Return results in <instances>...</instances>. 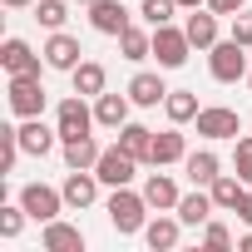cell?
I'll list each match as a JSON object with an SVG mask.
<instances>
[{
    "label": "cell",
    "instance_id": "6da1fadb",
    "mask_svg": "<svg viewBox=\"0 0 252 252\" xmlns=\"http://www.w3.org/2000/svg\"><path fill=\"white\" fill-rule=\"evenodd\" d=\"M109 222H114V232H144L149 227V198L134 188H114L109 193Z\"/></svg>",
    "mask_w": 252,
    "mask_h": 252
},
{
    "label": "cell",
    "instance_id": "7a4b0ae2",
    "mask_svg": "<svg viewBox=\"0 0 252 252\" xmlns=\"http://www.w3.org/2000/svg\"><path fill=\"white\" fill-rule=\"evenodd\" d=\"M208 74H213L218 84H237V79L247 74V45H237L232 35L218 40V45L208 50Z\"/></svg>",
    "mask_w": 252,
    "mask_h": 252
},
{
    "label": "cell",
    "instance_id": "3957f363",
    "mask_svg": "<svg viewBox=\"0 0 252 252\" xmlns=\"http://www.w3.org/2000/svg\"><path fill=\"white\" fill-rule=\"evenodd\" d=\"M188 55H193V40H188V30L154 25V60H158V69H183V64H188Z\"/></svg>",
    "mask_w": 252,
    "mask_h": 252
},
{
    "label": "cell",
    "instance_id": "277c9868",
    "mask_svg": "<svg viewBox=\"0 0 252 252\" xmlns=\"http://www.w3.org/2000/svg\"><path fill=\"white\" fill-rule=\"evenodd\" d=\"M5 99H10V114L40 119V114H45V84H40V74H10Z\"/></svg>",
    "mask_w": 252,
    "mask_h": 252
},
{
    "label": "cell",
    "instance_id": "5b68a950",
    "mask_svg": "<svg viewBox=\"0 0 252 252\" xmlns=\"http://www.w3.org/2000/svg\"><path fill=\"white\" fill-rule=\"evenodd\" d=\"M94 109L84 104V94H69V99H60V109H55V129H60V144L64 139H79V134H89L94 129Z\"/></svg>",
    "mask_w": 252,
    "mask_h": 252
},
{
    "label": "cell",
    "instance_id": "8992f818",
    "mask_svg": "<svg viewBox=\"0 0 252 252\" xmlns=\"http://www.w3.org/2000/svg\"><path fill=\"white\" fill-rule=\"evenodd\" d=\"M134 168H139V158H134V154H124L119 144H114V149H104V154H99V163H94V173H99V183H104V188H129V183H134Z\"/></svg>",
    "mask_w": 252,
    "mask_h": 252
},
{
    "label": "cell",
    "instance_id": "52a82bcc",
    "mask_svg": "<svg viewBox=\"0 0 252 252\" xmlns=\"http://www.w3.org/2000/svg\"><path fill=\"white\" fill-rule=\"evenodd\" d=\"M20 208H25L35 222H50V218H60L64 193H60V188H50V183H25V188H20Z\"/></svg>",
    "mask_w": 252,
    "mask_h": 252
},
{
    "label": "cell",
    "instance_id": "ba28073f",
    "mask_svg": "<svg viewBox=\"0 0 252 252\" xmlns=\"http://www.w3.org/2000/svg\"><path fill=\"white\" fill-rule=\"evenodd\" d=\"M198 134L203 139H237L242 134V119H237V109H227V104H208V109H198Z\"/></svg>",
    "mask_w": 252,
    "mask_h": 252
},
{
    "label": "cell",
    "instance_id": "9c48e42d",
    "mask_svg": "<svg viewBox=\"0 0 252 252\" xmlns=\"http://www.w3.org/2000/svg\"><path fill=\"white\" fill-rule=\"evenodd\" d=\"M89 25L99 35H124L134 25V15L124 10V0H94V5H89Z\"/></svg>",
    "mask_w": 252,
    "mask_h": 252
},
{
    "label": "cell",
    "instance_id": "30bf717a",
    "mask_svg": "<svg viewBox=\"0 0 252 252\" xmlns=\"http://www.w3.org/2000/svg\"><path fill=\"white\" fill-rule=\"evenodd\" d=\"M40 55H45V64H50V69L74 74V64H79V55H84V50H79V40H74V35L50 30V40H45V50H40Z\"/></svg>",
    "mask_w": 252,
    "mask_h": 252
},
{
    "label": "cell",
    "instance_id": "8fae6325",
    "mask_svg": "<svg viewBox=\"0 0 252 252\" xmlns=\"http://www.w3.org/2000/svg\"><path fill=\"white\" fill-rule=\"evenodd\" d=\"M60 193H64V208H89L99 198V173L94 168H69V178L60 183Z\"/></svg>",
    "mask_w": 252,
    "mask_h": 252
},
{
    "label": "cell",
    "instance_id": "7c38bea8",
    "mask_svg": "<svg viewBox=\"0 0 252 252\" xmlns=\"http://www.w3.org/2000/svg\"><path fill=\"white\" fill-rule=\"evenodd\" d=\"M188 158V144L178 134V124L168 134H154V149H149V168H168V163H183Z\"/></svg>",
    "mask_w": 252,
    "mask_h": 252
},
{
    "label": "cell",
    "instance_id": "4fadbf2b",
    "mask_svg": "<svg viewBox=\"0 0 252 252\" xmlns=\"http://www.w3.org/2000/svg\"><path fill=\"white\" fill-rule=\"evenodd\" d=\"M129 99H134L139 109H158V104L168 99V84H163L158 74H149V69H139V74L129 79Z\"/></svg>",
    "mask_w": 252,
    "mask_h": 252
},
{
    "label": "cell",
    "instance_id": "5bb4252c",
    "mask_svg": "<svg viewBox=\"0 0 252 252\" xmlns=\"http://www.w3.org/2000/svg\"><path fill=\"white\" fill-rule=\"evenodd\" d=\"M45 252H84V232L74 227V222H60V218H50L45 222Z\"/></svg>",
    "mask_w": 252,
    "mask_h": 252
},
{
    "label": "cell",
    "instance_id": "9a60e30c",
    "mask_svg": "<svg viewBox=\"0 0 252 252\" xmlns=\"http://www.w3.org/2000/svg\"><path fill=\"white\" fill-rule=\"evenodd\" d=\"M0 64H5V74H40V55L25 45V40H5V50H0Z\"/></svg>",
    "mask_w": 252,
    "mask_h": 252
},
{
    "label": "cell",
    "instance_id": "2e32d148",
    "mask_svg": "<svg viewBox=\"0 0 252 252\" xmlns=\"http://www.w3.org/2000/svg\"><path fill=\"white\" fill-rule=\"evenodd\" d=\"M144 198H149V208H158V213H173L183 193H178V183H173L168 173H149V178H144Z\"/></svg>",
    "mask_w": 252,
    "mask_h": 252
},
{
    "label": "cell",
    "instance_id": "e0dca14e",
    "mask_svg": "<svg viewBox=\"0 0 252 252\" xmlns=\"http://www.w3.org/2000/svg\"><path fill=\"white\" fill-rule=\"evenodd\" d=\"M55 139H60V129H45V119H25L20 124V149L35 154V158H45L55 149Z\"/></svg>",
    "mask_w": 252,
    "mask_h": 252
},
{
    "label": "cell",
    "instance_id": "ac0fdd59",
    "mask_svg": "<svg viewBox=\"0 0 252 252\" xmlns=\"http://www.w3.org/2000/svg\"><path fill=\"white\" fill-rule=\"evenodd\" d=\"M129 94H99L94 99V119L104 124V129H124V124H129Z\"/></svg>",
    "mask_w": 252,
    "mask_h": 252
},
{
    "label": "cell",
    "instance_id": "d6986e66",
    "mask_svg": "<svg viewBox=\"0 0 252 252\" xmlns=\"http://www.w3.org/2000/svg\"><path fill=\"white\" fill-rule=\"evenodd\" d=\"M183 30H188L193 50H213V45H218V10H203V5H198V10L188 15Z\"/></svg>",
    "mask_w": 252,
    "mask_h": 252
},
{
    "label": "cell",
    "instance_id": "ffe728a7",
    "mask_svg": "<svg viewBox=\"0 0 252 252\" xmlns=\"http://www.w3.org/2000/svg\"><path fill=\"white\" fill-rule=\"evenodd\" d=\"M69 79H74V94H84V99H99V94H104V84H109V74H104V64H99V60H79Z\"/></svg>",
    "mask_w": 252,
    "mask_h": 252
},
{
    "label": "cell",
    "instance_id": "44dd1931",
    "mask_svg": "<svg viewBox=\"0 0 252 252\" xmlns=\"http://www.w3.org/2000/svg\"><path fill=\"white\" fill-rule=\"evenodd\" d=\"M213 208H218V203H213V193H203V188H198V193H183L173 213L183 218V227H203V222L213 218Z\"/></svg>",
    "mask_w": 252,
    "mask_h": 252
},
{
    "label": "cell",
    "instance_id": "7402d4cb",
    "mask_svg": "<svg viewBox=\"0 0 252 252\" xmlns=\"http://www.w3.org/2000/svg\"><path fill=\"white\" fill-rule=\"evenodd\" d=\"M178 232H183V218L173 213V218H154L149 227H144V242L154 247V252H173L178 247Z\"/></svg>",
    "mask_w": 252,
    "mask_h": 252
},
{
    "label": "cell",
    "instance_id": "603a6c76",
    "mask_svg": "<svg viewBox=\"0 0 252 252\" xmlns=\"http://www.w3.org/2000/svg\"><path fill=\"white\" fill-rule=\"evenodd\" d=\"M119 149H124V154H134L139 163H149V149H154V129H149V124H124V129H119Z\"/></svg>",
    "mask_w": 252,
    "mask_h": 252
},
{
    "label": "cell",
    "instance_id": "cb8c5ba5",
    "mask_svg": "<svg viewBox=\"0 0 252 252\" xmlns=\"http://www.w3.org/2000/svg\"><path fill=\"white\" fill-rule=\"evenodd\" d=\"M163 114H168V124H193L198 119V94L193 89H168Z\"/></svg>",
    "mask_w": 252,
    "mask_h": 252
},
{
    "label": "cell",
    "instance_id": "d4e9b609",
    "mask_svg": "<svg viewBox=\"0 0 252 252\" xmlns=\"http://www.w3.org/2000/svg\"><path fill=\"white\" fill-rule=\"evenodd\" d=\"M99 144L89 139V134H79V139H64V168H94L99 163Z\"/></svg>",
    "mask_w": 252,
    "mask_h": 252
},
{
    "label": "cell",
    "instance_id": "484cf974",
    "mask_svg": "<svg viewBox=\"0 0 252 252\" xmlns=\"http://www.w3.org/2000/svg\"><path fill=\"white\" fill-rule=\"evenodd\" d=\"M208 193H213V203H218L222 213H237V198H242L247 188H242V178H237V173H218V178L208 183Z\"/></svg>",
    "mask_w": 252,
    "mask_h": 252
},
{
    "label": "cell",
    "instance_id": "4316f807",
    "mask_svg": "<svg viewBox=\"0 0 252 252\" xmlns=\"http://www.w3.org/2000/svg\"><path fill=\"white\" fill-rule=\"evenodd\" d=\"M183 168H188L193 188H208V183L218 178V154H213V149H198V154H188V158H183Z\"/></svg>",
    "mask_w": 252,
    "mask_h": 252
},
{
    "label": "cell",
    "instance_id": "83f0119b",
    "mask_svg": "<svg viewBox=\"0 0 252 252\" xmlns=\"http://www.w3.org/2000/svg\"><path fill=\"white\" fill-rule=\"evenodd\" d=\"M119 50H124V60H134V64H139V60H149V55H154V35H144V30H134V25H129V30L119 35Z\"/></svg>",
    "mask_w": 252,
    "mask_h": 252
},
{
    "label": "cell",
    "instance_id": "f1b7e54d",
    "mask_svg": "<svg viewBox=\"0 0 252 252\" xmlns=\"http://www.w3.org/2000/svg\"><path fill=\"white\" fill-rule=\"evenodd\" d=\"M35 20H40L45 30H64L69 5H64V0H35Z\"/></svg>",
    "mask_w": 252,
    "mask_h": 252
},
{
    "label": "cell",
    "instance_id": "f546056e",
    "mask_svg": "<svg viewBox=\"0 0 252 252\" xmlns=\"http://www.w3.org/2000/svg\"><path fill=\"white\" fill-rule=\"evenodd\" d=\"M20 154H25L20 149V129H0V173H10Z\"/></svg>",
    "mask_w": 252,
    "mask_h": 252
},
{
    "label": "cell",
    "instance_id": "4dcf8cb0",
    "mask_svg": "<svg viewBox=\"0 0 252 252\" xmlns=\"http://www.w3.org/2000/svg\"><path fill=\"white\" fill-rule=\"evenodd\" d=\"M173 10H178V0H144V5H139V15H144L149 25H168Z\"/></svg>",
    "mask_w": 252,
    "mask_h": 252
},
{
    "label": "cell",
    "instance_id": "1f68e13d",
    "mask_svg": "<svg viewBox=\"0 0 252 252\" xmlns=\"http://www.w3.org/2000/svg\"><path fill=\"white\" fill-rule=\"evenodd\" d=\"M203 247H213V252H227V247H232V232H227L218 218H208V222H203Z\"/></svg>",
    "mask_w": 252,
    "mask_h": 252
},
{
    "label": "cell",
    "instance_id": "d6a6232c",
    "mask_svg": "<svg viewBox=\"0 0 252 252\" xmlns=\"http://www.w3.org/2000/svg\"><path fill=\"white\" fill-rule=\"evenodd\" d=\"M25 208L20 203H10V208H0V237H20V227H25Z\"/></svg>",
    "mask_w": 252,
    "mask_h": 252
},
{
    "label": "cell",
    "instance_id": "836d02e7",
    "mask_svg": "<svg viewBox=\"0 0 252 252\" xmlns=\"http://www.w3.org/2000/svg\"><path fill=\"white\" fill-rule=\"evenodd\" d=\"M237 149H232V168H237V178L242 183H252V139H232Z\"/></svg>",
    "mask_w": 252,
    "mask_h": 252
},
{
    "label": "cell",
    "instance_id": "e575fe53",
    "mask_svg": "<svg viewBox=\"0 0 252 252\" xmlns=\"http://www.w3.org/2000/svg\"><path fill=\"white\" fill-rule=\"evenodd\" d=\"M232 40L252 50V15H247V10H237V15H232Z\"/></svg>",
    "mask_w": 252,
    "mask_h": 252
},
{
    "label": "cell",
    "instance_id": "d590c367",
    "mask_svg": "<svg viewBox=\"0 0 252 252\" xmlns=\"http://www.w3.org/2000/svg\"><path fill=\"white\" fill-rule=\"evenodd\" d=\"M208 10H218V15H237V10H247V0H208Z\"/></svg>",
    "mask_w": 252,
    "mask_h": 252
},
{
    "label": "cell",
    "instance_id": "8d00e7d4",
    "mask_svg": "<svg viewBox=\"0 0 252 252\" xmlns=\"http://www.w3.org/2000/svg\"><path fill=\"white\" fill-rule=\"evenodd\" d=\"M237 218L252 227V193H242V198H237Z\"/></svg>",
    "mask_w": 252,
    "mask_h": 252
},
{
    "label": "cell",
    "instance_id": "74e56055",
    "mask_svg": "<svg viewBox=\"0 0 252 252\" xmlns=\"http://www.w3.org/2000/svg\"><path fill=\"white\" fill-rule=\"evenodd\" d=\"M237 252H252V232H242V237H237Z\"/></svg>",
    "mask_w": 252,
    "mask_h": 252
},
{
    "label": "cell",
    "instance_id": "f35d334b",
    "mask_svg": "<svg viewBox=\"0 0 252 252\" xmlns=\"http://www.w3.org/2000/svg\"><path fill=\"white\" fill-rule=\"evenodd\" d=\"M0 5H10V10H25V5H35V0H0Z\"/></svg>",
    "mask_w": 252,
    "mask_h": 252
},
{
    "label": "cell",
    "instance_id": "ab89813d",
    "mask_svg": "<svg viewBox=\"0 0 252 252\" xmlns=\"http://www.w3.org/2000/svg\"><path fill=\"white\" fill-rule=\"evenodd\" d=\"M178 5H183V10H198V5H208V0H178Z\"/></svg>",
    "mask_w": 252,
    "mask_h": 252
},
{
    "label": "cell",
    "instance_id": "60d3db41",
    "mask_svg": "<svg viewBox=\"0 0 252 252\" xmlns=\"http://www.w3.org/2000/svg\"><path fill=\"white\" fill-rule=\"evenodd\" d=\"M79 5H94V0H79Z\"/></svg>",
    "mask_w": 252,
    "mask_h": 252
},
{
    "label": "cell",
    "instance_id": "b9f144b4",
    "mask_svg": "<svg viewBox=\"0 0 252 252\" xmlns=\"http://www.w3.org/2000/svg\"><path fill=\"white\" fill-rule=\"evenodd\" d=\"M247 79H252V74H247Z\"/></svg>",
    "mask_w": 252,
    "mask_h": 252
}]
</instances>
